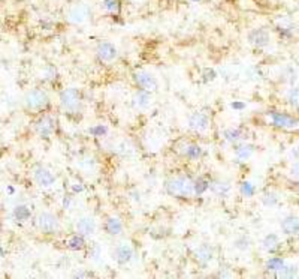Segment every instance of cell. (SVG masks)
<instances>
[{"label":"cell","instance_id":"1","mask_svg":"<svg viewBox=\"0 0 299 279\" xmlns=\"http://www.w3.org/2000/svg\"><path fill=\"white\" fill-rule=\"evenodd\" d=\"M165 189L171 197H177V198H188L195 194L193 182L184 176H177V177L169 179L165 183Z\"/></svg>","mask_w":299,"mask_h":279},{"label":"cell","instance_id":"2","mask_svg":"<svg viewBox=\"0 0 299 279\" xmlns=\"http://www.w3.org/2000/svg\"><path fill=\"white\" fill-rule=\"evenodd\" d=\"M60 105L69 114H75V113L81 111V108H83V101H81L79 90L75 87L65 89L60 93Z\"/></svg>","mask_w":299,"mask_h":279},{"label":"cell","instance_id":"3","mask_svg":"<svg viewBox=\"0 0 299 279\" xmlns=\"http://www.w3.org/2000/svg\"><path fill=\"white\" fill-rule=\"evenodd\" d=\"M38 230L44 234H54L60 230V222L59 219L54 216L52 213L48 212H42L38 215L36 221H35Z\"/></svg>","mask_w":299,"mask_h":279},{"label":"cell","instance_id":"4","mask_svg":"<svg viewBox=\"0 0 299 279\" xmlns=\"http://www.w3.org/2000/svg\"><path fill=\"white\" fill-rule=\"evenodd\" d=\"M48 95L44 90L35 89L24 96V105L27 110H42L48 104Z\"/></svg>","mask_w":299,"mask_h":279},{"label":"cell","instance_id":"5","mask_svg":"<svg viewBox=\"0 0 299 279\" xmlns=\"http://www.w3.org/2000/svg\"><path fill=\"white\" fill-rule=\"evenodd\" d=\"M133 80L142 90H147L150 93L156 92L159 89V81L156 80L153 74H150L147 71H137L133 74Z\"/></svg>","mask_w":299,"mask_h":279},{"label":"cell","instance_id":"6","mask_svg":"<svg viewBox=\"0 0 299 279\" xmlns=\"http://www.w3.org/2000/svg\"><path fill=\"white\" fill-rule=\"evenodd\" d=\"M90 15L92 11L86 3H75L68 11V20L72 24H83L90 18Z\"/></svg>","mask_w":299,"mask_h":279},{"label":"cell","instance_id":"7","mask_svg":"<svg viewBox=\"0 0 299 279\" xmlns=\"http://www.w3.org/2000/svg\"><path fill=\"white\" fill-rule=\"evenodd\" d=\"M269 119L273 122V125H276L277 128H286V129H292L296 128L299 125V120L287 113H281V111H269Z\"/></svg>","mask_w":299,"mask_h":279},{"label":"cell","instance_id":"8","mask_svg":"<svg viewBox=\"0 0 299 279\" xmlns=\"http://www.w3.org/2000/svg\"><path fill=\"white\" fill-rule=\"evenodd\" d=\"M96 56L100 62L105 63H111L117 59L118 51H117V47L113 42H102L97 45L96 48Z\"/></svg>","mask_w":299,"mask_h":279},{"label":"cell","instance_id":"9","mask_svg":"<svg viewBox=\"0 0 299 279\" xmlns=\"http://www.w3.org/2000/svg\"><path fill=\"white\" fill-rule=\"evenodd\" d=\"M247 39L249 42L256 47V48H265L271 44V35L266 29L263 27H259V29H253L249 32L247 35Z\"/></svg>","mask_w":299,"mask_h":279},{"label":"cell","instance_id":"10","mask_svg":"<svg viewBox=\"0 0 299 279\" xmlns=\"http://www.w3.org/2000/svg\"><path fill=\"white\" fill-rule=\"evenodd\" d=\"M35 131L39 137L42 138H49L52 132L56 131V120L49 116H42L36 123H35Z\"/></svg>","mask_w":299,"mask_h":279},{"label":"cell","instance_id":"11","mask_svg":"<svg viewBox=\"0 0 299 279\" xmlns=\"http://www.w3.org/2000/svg\"><path fill=\"white\" fill-rule=\"evenodd\" d=\"M133 257H135V251H133V248L130 246V243L123 242V243H120V245L115 246V249H114V258H115V261H117L120 266L129 264V263L133 260Z\"/></svg>","mask_w":299,"mask_h":279},{"label":"cell","instance_id":"12","mask_svg":"<svg viewBox=\"0 0 299 279\" xmlns=\"http://www.w3.org/2000/svg\"><path fill=\"white\" fill-rule=\"evenodd\" d=\"M75 228H76V233L83 234L84 237H89V236H93L97 230V224L93 218L90 216H84V218H79L75 224Z\"/></svg>","mask_w":299,"mask_h":279},{"label":"cell","instance_id":"13","mask_svg":"<svg viewBox=\"0 0 299 279\" xmlns=\"http://www.w3.org/2000/svg\"><path fill=\"white\" fill-rule=\"evenodd\" d=\"M209 126V117L205 113H193L188 117V128L195 132H204Z\"/></svg>","mask_w":299,"mask_h":279},{"label":"cell","instance_id":"14","mask_svg":"<svg viewBox=\"0 0 299 279\" xmlns=\"http://www.w3.org/2000/svg\"><path fill=\"white\" fill-rule=\"evenodd\" d=\"M33 177H35L36 183L42 188H51L56 183V176H54L49 170H46L45 167H36Z\"/></svg>","mask_w":299,"mask_h":279},{"label":"cell","instance_id":"15","mask_svg":"<svg viewBox=\"0 0 299 279\" xmlns=\"http://www.w3.org/2000/svg\"><path fill=\"white\" fill-rule=\"evenodd\" d=\"M281 230L286 236H299V218L298 216H286L281 221Z\"/></svg>","mask_w":299,"mask_h":279},{"label":"cell","instance_id":"16","mask_svg":"<svg viewBox=\"0 0 299 279\" xmlns=\"http://www.w3.org/2000/svg\"><path fill=\"white\" fill-rule=\"evenodd\" d=\"M212 257H214V249L209 245H201L195 251V258L202 266H207L208 263H211Z\"/></svg>","mask_w":299,"mask_h":279},{"label":"cell","instance_id":"17","mask_svg":"<svg viewBox=\"0 0 299 279\" xmlns=\"http://www.w3.org/2000/svg\"><path fill=\"white\" fill-rule=\"evenodd\" d=\"M151 104H153V99H151L150 92L141 89L138 93H135V96H133V105L137 107V108L145 110V108H148Z\"/></svg>","mask_w":299,"mask_h":279},{"label":"cell","instance_id":"18","mask_svg":"<svg viewBox=\"0 0 299 279\" xmlns=\"http://www.w3.org/2000/svg\"><path fill=\"white\" fill-rule=\"evenodd\" d=\"M105 230L106 233L110 234V236H118L123 233V222L120 218L117 216H111V218H108L106 222H105Z\"/></svg>","mask_w":299,"mask_h":279},{"label":"cell","instance_id":"19","mask_svg":"<svg viewBox=\"0 0 299 279\" xmlns=\"http://www.w3.org/2000/svg\"><path fill=\"white\" fill-rule=\"evenodd\" d=\"M181 153L190 161H198L202 156V149L198 144H185L181 150Z\"/></svg>","mask_w":299,"mask_h":279},{"label":"cell","instance_id":"20","mask_svg":"<svg viewBox=\"0 0 299 279\" xmlns=\"http://www.w3.org/2000/svg\"><path fill=\"white\" fill-rule=\"evenodd\" d=\"M254 152V147L252 144H235V155L239 161H247Z\"/></svg>","mask_w":299,"mask_h":279},{"label":"cell","instance_id":"21","mask_svg":"<svg viewBox=\"0 0 299 279\" xmlns=\"http://www.w3.org/2000/svg\"><path fill=\"white\" fill-rule=\"evenodd\" d=\"M280 239L277 234H268L263 242H262V248L266 251V252H276L280 249Z\"/></svg>","mask_w":299,"mask_h":279},{"label":"cell","instance_id":"22","mask_svg":"<svg viewBox=\"0 0 299 279\" xmlns=\"http://www.w3.org/2000/svg\"><path fill=\"white\" fill-rule=\"evenodd\" d=\"M211 189L217 197H226L230 192L232 186L228 180H217L211 185Z\"/></svg>","mask_w":299,"mask_h":279},{"label":"cell","instance_id":"23","mask_svg":"<svg viewBox=\"0 0 299 279\" xmlns=\"http://www.w3.org/2000/svg\"><path fill=\"white\" fill-rule=\"evenodd\" d=\"M100 8L111 15H117L121 9L120 0H100Z\"/></svg>","mask_w":299,"mask_h":279},{"label":"cell","instance_id":"24","mask_svg":"<svg viewBox=\"0 0 299 279\" xmlns=\"http://www.w3.org/2000/svg\"><path fill=\"white\" fill-rule=\"evenodd\" d=\"M12 215H14L15 221H18V222H27V221L30 219V216H32V212H30V209L27 207V206L20 204V206H17V207L14 209Z\"/></svg>","mask_w":299,"mask_h":279},{"label":"cell","instance_id":"25","mask_svg":"<svg viewBox=\"0 0 299 279\" xmlns=\"http://www.w3.org/2000/svg\"><path fill=\"white\" fill-rule=\"evenodd\" d=\"M223 138L232 144H236L238 141H241L244 138V131L239 128H229L223 132Z\"/></svg>","mask_w":299,"mask_h":279},{"label":"cell","instance_id":"26","mask_svg":"<svg viewBox=\"0 0 299 279\" xmlns=\"http://www.w3.org/2000/svg\"><path fill=\"white\" fill-rule=\"evenodd\" d=\"M68 248L72 249V251H81L86 248V237L83 234H75L72 237H69L68 240Z\"/></svg>","mask_w":299,"mask_h":279},{"label":"cell","instance_id":"27","mask_svg":"<svg viewBox=\"0 0 299 279\" xmlns=\"http://www.w3.org/2000/svg\"><path fill=\"white\" fill-rule=\"evenodd\" d=\"M209 189V182L205 179V177H198V179L193 182V192L196 195H202Z\"/></svg>","mask_w":299,"mask_h":279},{"label":"cell","instance_id":"28","mask_svg":"<svg viewBox=\"0 0 299 279\" xmlns=\"http://www.w3.org/2000/svg\"><path fill=\"white\" fill-rule=\"evenodd\" d=\"M284 266L286 264H284V261L280 257H273V258H269L266 261V269L271 270V272H281Z\"/></svg>","mask_w":299,"mask_h":279},{"label":"cell","instance_id":"29","mask_svg":"<svg viewBox=\"0 0 299 279\" xmlns=\"http://www.w3.org/2000/svg\"><path fill=\"white\" fill-rule=\"evenodd\" d=\"M287 104L295 107V108H299V87H293L287 92Z\"/></svg>","mask_w":299,"mask_h":279},{"label":"cell","instance_id":"30","mask_svg":"<svg viewBox=\"0 0 299 279\" xmlns=\"http://www.w3.org/2000/svg\"><path fill=\"white\" fill-rule=\"evenodd\" d=\"M89 134H92L96 138H100V137H105L108 134V128L105 125H94V126H92V128H89Z\"/></svg>","mask_w":299,"mask_h":279},{"label":"cell","instance_id":"31","mask_svg":"<svg viewBox=\"0 0 299 279\" xmlns=\"http://www.w3.org/2000/svg\"><path fill=\"white\" fill-rule=\"evenodd\" d=\"M235 248L239 249V251H249L252 248V242H250V237L247 236H241L235 240Z\"/></svg>","mask_w":299,"mask_h":279},{"label":"cell","instance_id":"32","mask_svg":"<svg viewBox=\"0 0 299 279\" xmlns=\"http://www.w3.org/2000/svg\"><path fill=\"white\" fill-rule=\"evenodd\" d=\"M262 201H263V204L266 207H274V206L278 204V197L276 194H265Z\"/></svg>","mask_w":299,"mask_h":279},{"label":"cell","instance_id":"33","mask_svg":"<svg viewBox=\"0 0 299 279\" xmlns=\"http://www.w3.org/2000/svg\"><path fill=\"white\" fill-rule=\"evenodd\" d=\"M241 194L244 197H253L254 195V186L250 182H242L241 183Z\"/></svg>","mask_w":299,"mask_h":279},{"label":"cell","instance_id":"34","mask_svg":"<svg viewBox=\"0 0 299 279\" xmlns=\"http://www.w3.org/2000/svg\"><path fill=\"white\" fill-rule=\"evenodd\" d=\"M296 275V267H293V266H284L283 267V270L280 272V275L278 276H284V278H292V276H295Z\"/></svg>","mask_w":299,"mask_h":279},{"label":"cell","instance_id":"35","mask_svg":"<svg viewBox=\"0 0 299 279\" xmlns=\"http://www.w3.org/2000/svg\"><path fill=\"white\" fill-rule=\"evenodd\" d=\"M290 174L295 177V179H299V161H296V162L292 165V168H290Z\"/></svg>","mask_w":299,"mask_h":279},{"label":"cell","instance_id":"36","mask_svg":"<svg viewBox=\"0 0 299 279\" xmlns=\"http://www.w3.org/2000/svg\"><path fill=\"white\" fill-rule=\"evenodd\" d=\"M230 108L239 111V110H244V108H246V104H244V102H239V101H233V102L230 104Z\"/></svg>","mask_w":299,"mask_h":279},{"label":"cell","instance_id":"37","mask_svg":"<svg viewBox=\"0 0 299 279\" xmlns=\"http://www.w3.org/2000/svg\"><path fill=\"white\" fill-rule=\"evenodd\" d=\"M215 77H217V74H215L214 69H209V71L207 69L205 71V80H214Z\"/></svg>","mask_w":299,"mask_h":279},{"label":"cell","instance_id":"38","mask_svg":"<svg viewBox=\"0 0 299 279\" xmlns=\"http://www.w3.org/2000/svg\"><path fill=\"white\" fill-rule=\"evenodd\" d=\"M100 254H102V249H100L99 246H94L93 251L90 252V255H92L93 258H96V257H100Z\"/></svg>","mask_w":299,"mask_h":279},{"label":"cell","instance_id":"39","mask_svg":"<svg viewBox=\"0 0 299 279\" xmlns=\"http://www.w3.org/2000/svg\"><path fill=\"white\" fill-rule=\"evenodd\" d=\"M90 276H94V275H93L92 272H90V273H84V272H83V273H76V275H75V278H90Z\"/></svg>","mask_w":299,"mask_h":279},{"label":"cell","instance_id":"40","mask_svg":"<svg viewBox=\"0 0 299 279\" xmlns=\"http://www.w3.org/2000/svg\"><path fill=\"white\" fill-rule=\"evenodd\" d=\"M69 204H70V197H66V198L63 200V206H65V209H69Z\"/></svg>","mask_w":299,"mask_h":279},{"label":"cell","instance_id":"41","mask_svg":"<svg viewBox=\"0 0 299 279\" xmlns=\"http://www.w3.org/2000/svg\"><path fill=\"white\" fill-rule=\"evenodd\" d=\"M2 257H5V249H3L2 245H0V258H2Z\"/></svg>","mask_w":299,"mask_h":279},{"label":"cell","instance_id":"42","mask_svg":"<svg viewBox=\"0 0 299 279\" xmlns=\"http://www.w3.org/2000/svg\"><path fill=\"white\" fill-rule=\"evenodd\" d=\"M293 185H295V188H296V189L299 191V179H298V180H296V182H295Z\"/></svg>","mask_w":299,"mask_h":279},{"label":"cell","instance_id":"43","mask_svg":"<svg viewBox=\"0 0 299 279\" xmlns=\"http://www.w3.org/2000/svg\"><path fill=\"white\" fill-rule=\"evenodd\" d=\"M8 192L12 194V192H14V188H12V186H8Z\"/></svg>","mask_w":299,"mask_h":279},{"label":"cell","instance_id":"44","mask_svg":"<svg viewBox=\"0 0 299 279\" xmlns=\"http://www.w3.org/2000/svg\"><path fill=\"white\" fill-rule=\"evenodd\" d=\"M132 2H135V3H141V2H144V0H132Z\"/></svg>","mask_w":299,"mask_h":279},{"label":"cell","instance_id":"45","mask_svg":"<svg viewBox=\"0 0 299 279\" xmlns=\"http://www.w3.org/2000/svg\"><path fill=\"white\" fill-rule=\"evenodd\" d=\"M192 2H199V0H192Z\"/></svg>","mask_w":299,"mask_h":279}]
</instances>
